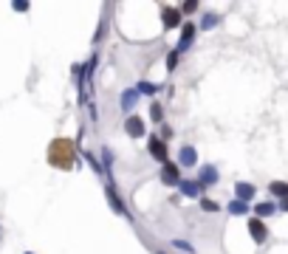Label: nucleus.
Wrapping results in <instances>:
<instances>
[{"instance_id": "1", "label": "nucleus", "mask_w": 288, "mask_h": 254, "mask_svg": "<svg viewBox=\"0 0 288 254\" xmlns=\"http://www.w3.org/2000/svg\"><path fill=\"white\" fill-rule=\"evenodd\" d=\"M161 184H167V187H178L181 184V167H178V161H167L161 164Z\"/></svg>"}, {"instance_id": "2", "label": "nucleus", "mask_w": 288, "mask_h": 254, "mask_svg": "<svg viewBox=\"0 0 288 254\" xmlns=\"http://www.w3.org/2000/svg\"><path fill=\"white\" fill-rule=\"evenodd\" d=\"M161 23H164V31L181 29V26H184V14H181V9L164 6V9H161Z\"/></svg>"}, {"instance_id": "3", "label": "nucleus", "mask_w": 288, "mask_h": 254, "mask_svg": "<svg viewBox=\"0 0 288 254\" xmlns=\"http://www.w3.org/2000/svg\"><path fill=\"white\" fill-rule=\"evenodd\" d=\"M195 31H198V26L192 23V20H187L184 26H181V40H178V54H181V51H190L192 48V40H195Z\"/></svg>"}, {"instance_id": "4", "label": "nucleus", "mask_w": 288, "mask_h": 254, "mask_svg": "<svg viewBox=\"0 0 288 254\" xmlns=\"http://www.w3.org/2000/svg\"><path fill=\"white\" fill-rule=\"evenodd\" d=\"M218 167L215 164H203V167H198V178L195 181L201 184V187H212V184H218Z\"/></svg>"}, {"instance_id": "5", "label": "nucleus", "mask_w": 288, "mask_h": 254, "mask_svg": "<svg viewBox=\"0 0 288 254\" xmlns=\"http://www.w3.org/2000/svg\"><path fill=\"white\" fill-rule=\"evenodd\" d=\"M124 133H127L130 139H141V136H144V119L130 113L127 119H124Z\"/></svg>"}, {"instance_id": "6", "label": "nucleus", "mask_w": 288, "mask_h": 254, "mask_svg": "<svg viewBox=\"0 0 288 254\" xmlns=\"http://www.w3.org/2000/svg\"><path fill=\"white\" fill-rule=\"evenodd\" d=\"M104 195H108V204H111V209L116 212V215H124V218H130V209L122 204V198H119V192H116V187H113V184H108Z\"/></svg>"}, {"instance_id": "7", "label": "nucleus", "mask_w": 288, "mask_h": 254, "mask_svg": "<svg viewBox=\"0 0 288 254\" xmlns=\"http://www.w3.org/2000/svg\"><path fill=\"white\" fill-rule=\"evenodd\" d=\"M249 235H251L254 243H266L269 240V226H266L260 218H249Z\"/></svg>"}, {"instance_id": "8", "label": "nucleus", "mask_w": 288, "mask_h": 254, "mask_svg": "<svg viewBox=\"0 0 288 254\" xmlns=\"http://www.w3.org/2000/svg\"><path fill=\"white\" fill-rule=\"evenodd\" d=\"M178 167H198V150L192 144H184L178 150Z\"/></svg>"}, {"instance_id": "9", "label": "nucleus", "mask_w": 288, "mask_h": 254, "mask_svg": "<svg viewBox=\"0 0 288 254\" xmlns=\"http://www.w3.org/2000/svg\"><path fill=\"white\" fill-rule=\"evenodd\" d=\"M178 192L184 195V198H201L203 187L198 181H192V178H181V184H178Z\"/></svg>"}, {"instance_id": "10", "label": "nucleus", "mask_w": 288, "mask_h": 254, "mask_svg": "<svg viewBox=\"0 0 288 254\" xmlns=\"http://www.w3.org/2000/svg\"><path fill=\"white\" fill-rule=\"evenodd\" d=\"M139 96H141V93L136 91V88H124V91H122V96H119V105H122V110H124V113H127V116H130V110L136 108V102H139Z\"/></svg>"}, {"instance_id": "11", "label": "nucleus", "mask_w": 288, "mask_h": 254, "mask_svg": "<svg viewBox=\"0 0 288 254\" xmlns=\"http://www.w3.org/2000/svg\"><path fill=\"white\" fill-rule=\"evenodd\" d=\"M147 150H150V156L155 158V161H161V164H167V141H161V139H150L147 141Z\"/></svg>"}, {"instance_id": "12", "label": "nucleus", "mask_w": 288, "mask_h": 254, "mask_svg": "<svg viewBox=\"0 0 288 254\" xmlns=\"http://www.w3.org/2000/svg\"><path fill=\"white\" fill-rule=\"evenodd\" d=\"M234 195H238V200H243V204H249V200H254V195H257V189H254V184L238 181V184H234Z\"/></svg>"}, {"instance_id": "13", "label": "nucleus", "mask_w": 288, "mask_h": 254, "mask_svg": "<svg viewBox=\"0 0 288 254\" xmlns=\"http://www.w3.org/2000/svg\"><path fill=\"white\" fill-rule=\"evenodd\" d=\"M277 212V206L274 204H269V200H260V204H254V218H271V215H274Z\"/></svg>"}, {"instance_id": "14", "label": "nucleus", "mask_w": 288, "mask_h": 254, "mask_svg": "<svg viewBox=\"0 0 288 254\" xmlns=\"http://www.w3.org/2000/svg\"><path fill=\"white\" fill-rule=\"evenodd\" d=\"M136 91H139L141 96H155V93L161 91V85H155V82H147V79H141V82L136 85Z\"/></svg>"}, {"instance_id": "15", "label": "nucleus", "mask_w": 288, "mask_h": 254, "mask_svg": "<svg viewBox=\"0 0 288 254\" xmlns=\"http://www.w3.org/2000/svg\"><path fill=\"white\" fill-rule=\"evenodd\" d=\"M269 192L274 195V198L285 200V198H288V181H271V184H269Z\"/></svg>"}, {"instance_id": "16", "label": "nucleus", "mask_w": 288, "mask_h": 254, "mask_svg": "<svg viewBox=\"0 0 288 254\" xmlns=\"http://www.w3.org/2000/svg\"><path fill=\"white\" fill-rule=\"evenodd\" d=\"M218 23H221V17H218V14H203L201 17V23H198V29H203V31H209V29H218Z\"/></svg>"}, {"instance_id": "17", "label": "nucleus", "mask_w": 288, "mask_h": 254, "mask_svg": "<svg viewBox=\"0 0 288 254\" xmlns=\"http://www.w3.org/2000/svg\"><path fill=\"white\" fill-rule=\"evenodd\" d=\"M226 212H229V215H234V218H240V215H246V212H249V204H243V200L234 198L232 204L226 206Z\"/></svg>"}, {"instance_id": "18", "label": "nucleus", "mask_w": 288, "mask_h": 254, "mask_svg": "<svg viewBox=\"0 0 288 254\" xmlns=\"http://www.w3.org/2000/svg\"><path fill=\"white\" fill-rule=\"evenodd\" d=\"M198 204H201V209H203V212H221V204H215L212 198H201Z\"/></svg>"}, {"instance_id": "19", "label": "nucleus", "mask_w": 288, "mask_h": 254, "mask_svg": "<svg viewBox=\"0 0 288 254\" xmlns=\"http://www.w3.org/2000/svg\"><path fill=\"white\" fill-rule=\"evenodd\" d=\"M150 119L159 124V121L164 119V108H161V105H150Z\"/></svg>"}, {"instance_id": "20", "label": "nucleus", "mask_w": 288, "mask_h": 254, "mask_svg": "<svg viewBox=\"0 0 288 254\" xmlns=\"http://www.w3.org/2000/svg\"><path fill=\"white\" fill-rule=\"evenodd\" d=\"M178 60H181V54H178V51H170V54H167V71H175Z\"/></svg>"}, {"instance_id": "21", "label": "nucleus", "mask_w": 288, "mask_h": 254, "mask_svg": "<svg viewBox=\"0 0 288 254\" xmlns=\"http://www.w3.org/2000/svg\"><path fill=\"white\" fill-rule=\"evenodd\" d=\"M102 161H104V167H108V178H111V164H113V153L104 147L102 150Z\"/></svg>"}, {"instance_id": "22", "label": "nucleus", "mask_w": 288, "mask_h": 254, "mask_svg": "<svg viewBox=\"0 0 288 254\" xmlns=\"http://www.w3.org/2000/svg\"><path fill=\"white\" fill-rule=\"evenodd\" d=\"M192 12H198V0H187L181 6V14H192Z\"/></svg>"}, {"instance_id": "23", "label": "nucleus", "mask_w": 288, "mask_h": 254, "mask_svg": "<svg viewBox=\"0 0 288 254\" xmlns=\"http://www.w3.org/2000/svg\"><path fill=\"white\" fill-rule=\"evenodd\" d=\"M172 246H178L181 251H192V243H187V240H172Z\"/></svg>"}, {"instance_id": "24", "label": "nucleus", "mask_w": 288, "mask_h": 254, "mask_svg": "<svg viewBox=\"0 0 288 254\" xmlns=\"http://www.w3.org/2000/svg\"><path fill=\"white\" fill-rule=\"evenodd\" d=\"M85 161H88V164H91V167H93V169H96V172H102V167H99V161H96V158H93V156H91V153H85Z\"/></svg>"}, {"instance_id": "25", "label": "nucleus", "mask_w": 288, "mask_h": 254, "mask_svg": "<svg viewBox=\"0 0 288 254\" xmlns=\"http://www.w3.org/2000/svg\"><path fill=\"white\" fill-rule=\"evenodd\" d=\"M172 139V130L170 127H161V141H170Z\"/></svg>"}, {"instance_id": "26", "label": "nucleus", "mask_w": 288, "mask_h": 254, "mask_svg": "<svg viewBox=\"0 0 288 254\" xmlns=\"http://www.w3.org/2000/svg\"><path fill=\"white\" fill-rule=\"evenodd\" d=\"M14 12H29V3H12Z\"/></svg>"}, {"instance_id": "27", "label": "nucleus", "mask_w": 288, "mask_h": 254, "mask_svg": "<svg viewBox=\"0 0 288 254\" xmlns=\"http://www.w3.org/2000/svg\"><path fill=\"white\" fill-rule=\"evenodd\" d=\"M277 209H282V212H288V198H285V200H280V206H277Z\"/></svg>"}, {"instance_id": "28", "label": "nucleus", "mask_w": 288, "mask_h": 254, "mask_svg": "<svg viewBox=\"0 0 288 254\" xmlns=\"http://www.w3.org/2000/svg\"><path fill=\"white\" fill-rule=\"evenodd\" d=\"M25 254H31V251H25Z\"/></svg>"}]
</instances>
